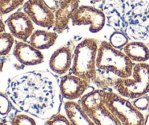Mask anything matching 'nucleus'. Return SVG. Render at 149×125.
I'll use <instances>...</instances> for the list:
<instances>
[{
	"label": "nucleus",
	"instance_id": "nucleus-21",
	"mask_svg": "<svg viewBox=\"0 0 149 125\" xmlns=\"http://www.w3.org/2000/svg\"><path fill=\"white\" fill-rule=\"evenodd\" d=\"M25 2L26 0H0V16L14 11Z\"/></svg>",
	"mask_w": 149,
	"mask_h": 125
},
{
	"label": "nucleus",
	"instance_id": "nucleus-9",
	"mask_svg": "<svg viewBox=\"0 0 149 125\" xmlns=\"http://www.w3.org/2000/svg\"><path fill=\"white\" fill-rule=\"evenodd\" d=\"M23 11L34 24L45 29H53L55 15L42 0H28L23 5Z\"/></svg>",
	"mask_w": 149,
	"mask_h": 125
},
{
	"label": "nucleus",
	"instance_id": "nucleus-12",
	"mask_svg": "<svg viewBox=\"0 0 149 125\" xmlns=\"http://www.w3.org/2000/svg\"><path fill=\"white\" fill-rule=\"evenodd\" d=\"M74 48L75 44L71 40L52 54L49 59V65L54 73L64 76L70 71L73 62Z\"/></svg>",
	"mask_w": 149,
	"mask_h": 125
},
{
	"label": "nucleus",
	"instance_id": "nucleus-20",
	"mask_svg": "<svg viewBox=\"0 0 149 125\" xmlns=\"http://www.w3.org/2000/svg\"><path fill=\"white\" fill-rule=\"evenodd\" d=\"M130 42V39L125 33L119 31L114 30V32L110 35L109 42L111 46L117 50H123L125 45Z\"/></svg>",
	"mask_w": 149,
	"mask_h": 125
},
{
	"label": "nucleus",
	"instance_id": "nucleus-18",
	"mask_svg": "<svg viewBox=\"0 0 149 125\" xmlns=\"http://www.w3.org/2000/svg\"><path fill=\"white\" fill-rule=\"evenodd\" d=\"M87 114L95 125H122L119 120L105 105Z\"/></svg>",
	"mask_w": 149,
	"mask_h": 125
},
{
	"label": "nucleus",
	"instance_id": "nucleus-24",
	"mask_svg": "<svg viewBox=\"0 0 149 125\" xmlns=\"http://www.w3.org/2000/svg\"><path fill=\"white\" fill-rule=\"evenodd\" d=\"M132 103L140 111H145L148 110L149 105V95H145L143 96L132 100Z\"/></svg>",
	"mask_w": 149,
	"mask_h": 125
},
{
	"label": "nucleus",
	"instance_id": "nucleus-7",
	"mask_svg": "<svg viewBox=\"0 0 149 125\" xmlns=\"http://www.w3.org/2000/svg\"><path fill=\"white\" fill-rule=\"evenodd\" d=\"M55 15L54 32L63 33L68 28L70 20L79 7V0H42Z\"/></svg>",
	"mask_w": 149,
	"mask_h": 125
},
{
	"label": "nucleus",
	"instance_id": "nucleus-28",
	"mask_svg": "<svg viewBox=\"0 0 149 125\" xmlns=\"http://www.w3.org/2000/svg\"><path fill=\"white\" fill-rule=\"evenodd\" d=\"M143 125H149V114H146L145 117V121H144Z\"/></svg>",
	"mask_w": 149,
	"mask_h": 125
},
{
	"label": "nucleus",
	"instance_id": "nucleus-13",
	"mask_svg": "<svg viewBox=\"0 0 149 125\" xmlns=\"http://www.w3.org/2000/svg\"><path fill=\"white\" fill-rule=\"evenodd\" d=\"M13 56L18 62L25 66H34L42 64L45 60L40 50L33 48L26 41L16 40L13 46Z\"/></svg>",
	"mask_w": 149,
	"mask_h": 125
},
{
	"label": "nucleus",
	"instance_id": "nucleus-4",
	"mask_svg": "<svg viewBox=\"0 0 149 125\" xmlns=\"http://www.w3.org/2000/svg\"><path fill=\"white\" fill-rule=\"evenodd\" d=\"M99 41L94 38H86L77 44L74 51L71 74L89 81L92 83L95 75L96 59Z\"/></svg>",
	"mask_w": 149,
	"mask_h": 125
},
{
	"label": "nucleus",
	"instance_id": "nucleus-32",
	"mask_svg": "<svg viewBox=\"0 0 149 125\" xmlns=\"http://www.w3.org/2000/svg\"><path fill=\"white\" fill-rule=\"evenodd\" d=\"M148 48H149V44H148Z\"/></svg>",
	"mask_w": 149,
	"mask_h": 125
},
{
	"label": "nucleus",
	"instance_id": "nucleus-31",
	"mask_svg": "<svg viewBox=\"0 0 149 125\" xmlns=\"http://www.w3.org/2000/svg\"><path fill=\"white\" fill-rule=\"evenodd\" d=\"M148 113H149V105H148Z\"/></svg>",
	"mask_w": 149,
	"mask_h": 125
},
{
	"label": "nucleus",
	"instance_id": "nucleus-19",
	"mask_svg": "<svg viewBox=\"0 0 149 125\" xmlns=\"http://www.w3.org/2000/svg\"><path fill=\"white\" fill-rule=\"evenodd\" d=\"M15 37L10 32L0 33V56L8 55L14 46Z\"/></svg>",
	"mask_w": 149,
	"mask_h": 125
},
{
	"label": "nucleus",
	"instance_id": "nucleus-26",
	"mask_svg": "<svg viewBox=\"0 0 149 125\" xmlns=\"http://www.w3.org/2000/svg\"><path fill=\"white\" fill-rule=\"evenodd\" d=\"M5 32V23L0 18V33Z\"/></svg>",
	"mask_w": 149,
	"mask_h": 125
},
{
	"label": "nucleus",
	"instance_id": "nucleus-15",
	"mask_svg": "<svg viewBox=\"0 0 149 125\" xmlns=\"http://www.w3.org/2000/svg\"><path fill=\"white\" fill-rule=\"evenodd\" d=\"M58 37V34L54 31L36 29L33 31L29 39V42L38 50L49 49L54 45Z\"/></svg>",
	"mask_w": 149,
	"mask_h": 125
},
{
	"label": "nucleus",
	"instance_id": "nucleus-16",
	"mask_svg": "<svg viewBox=\"0 0 149 125\" xmlns=\"http://www.w3.org/2000/svg\"><path fill=\"white\" fill-rule=\"evenodd\" d=\"M122 51L134 63H143L149 60L148 45L142 41L131 40Z\"/></svg>",
	"mask_w": 149,
	"mask_h": 125
},
{
	"label": "nucleus",
	"instance_id": "nucleus-14",
	"mask_svg": "<svg viewBox=\"0 0 149 125\" xmlns=\"http://www.w3.org/2000/svg\"><path fill=\"white\" fill-rule=\"evenodd\" d=\"M63 109L71 125H95L79 102L66 100L63 103Z\"/></svg>",
	"mask_w": 149,
	"mask_h": 125
},
{
	"label": "nucleus",
	"instance_id": "nucleus-10",
	"mask_svg": "<svg viewBox=\"0 0 149 125\" xmlns=\"http://www.w3.org/2000/svg\"><path fill=\"white\" fill-rule=\"evenodd\" d=\"M91 82L71 73L64 75L59 82L61 95L66 100L75 101L84 95Z\"/></svg>",
	"mask_w": 149,
	"mask_h": 125
},
{
	"label": "nucleus",
	"instance_id": "nucleus-11",
	"mask_svg": "<svg viewBox=\"0 0 149 125\" xmlns=\"http://www.w3.org/2000/svg\"><path fill=\"white\" fill-rule=\"evenodd\" d=\"M5 23L10 33L18 40L26 42L34 31V23L23 11L13 13L7 18Z\"/></svg>",
	"mask_w": 149,
	"mask_h": 125
},
{
	"label": "nucleus",
	"instance_id": "nucleus-6",
	"mask_svg": "<svg viewBox=\"0 0 149 125\" xmlns=\"http://www.w3.org/2000/svg\"><path fill=\"white\" fill-rule=\"evenodd\" d=\"M105 105L119 120L122 125H143L145 117L130 99L111 91H106Z\"/></svg>",
	"mask_w": 149,
	"mask_h": 125
},
{
	"label": "nucleus",
	"instance_id": "nucleus-2",
	"mask_svg": "<svg viewBox=\"0 0 149 125\" xmlns=\"http://www.w3.org/2000/svg\"><path fill=\"white\" fill-rule=\"evenodd\" d=\"M100 9L111 28L125 33L130 40L149 42L148 0H103Z\"/></svg>",
	"mask_w": 149,
	"mask_h": 125
},
{
	"label": "nucleus",
	"instance_id": "nucleus-17",
	"mask_svg": "<svg viewBox=\"0 0 149 125\" xmlns=\"http://www.w3.org/2000/svg\"><path fill=\"white\" fill-rule=\"evenodd\" d=\"M106 90L101 89H95L83 95L79 103L86 113L95 111L101 105H105Z\"/></svg>",
	"mask_w": 149,
	"mask_h": 125
},
{
	"label": "nucleus",
	"instance_id": "nucleus-27",
	"mask_svg": "<svg viewBox=\"0 0 149 125\" xmlns=\"http://www.w3.org/2000/svg\"><path fill=\"white\" fill-rule=\"evenodd\" d=\"M3 57L4 56H0V73L3 70V67H4V59Z\"/></svg>",
	"mask_w": 149,
	"mask_h": 125
},
{
	"label": "nucleus",
	"instance_id": "nucleus-29",
	"mask_svg": "<svg viewBox=\"0 0 149 125\" xmlns=\"http://www.w3.org/2000/svg\"><path fill=\"white\" fill-rule=\"evenodd\" d=\"M92 3L93 4H95V3H99V2H102L103 0H90Z\"/></svg>",
	"mask_w": 149,
	"mask_h": 125
},
{
	"label": "nucleus",
	"instance_id": "nucleus-25",
	"mask_svg": "<svg viewBox=\"0 0 149 125\" xmlns=\"http://www.w3.org/2000/svg\"><path fill=\"white\" fill-rule=\"evenodd\" d=\"M45 125H71L65 115L58 114L52 118L46 120Z\"/></svg>",
	"mask_w": 149,
	"mask_h": 125
},
{
	"label": "nucleus",
	"instance_id": "nucleus-5",
	"mask_svg": "<svg viewBox=\"0 0 149 125\" xmlns=\"http://www.w3.org/2000/svg\"><path fill=\"white\" fill-rule=\"evenodd\" d=\"M131 77L118 79L113 89L130 100L147 95L149 92V64L146 62L134 64Z\"/></svg>",
	"mask_w": 149,
	"mask_h": 125
},
{
	"label": "nucleus",
	"instance_id": "nucleus-22",
	"mask_svg": "<svg viewBox=\"0 0 149 125\" xmlns=\"http://www.w3.org/2000/svg\"><path fill=\"white\" fill-rule=\"evenodd\" d=\"M11 125H36V121L29 115L17 114L10 121Z\"/></svg>",
	"mask_w": 149,
	"mask_h": 125
},
{
	"label": "nucleus",
	"instance_id": "nucleus-30",
	"mask_svg": "<svg viewBox=\"0 0 149 125\" xmlns=\"http://www.w3.org/2000/svg\"><path fill=\"white\" fill-rule=\"evenodd\" d=\"M0 125H8L7 123L4 122V121H0Z\"/></svg>",
	"mask_w": 149,
	"mask_h": 125
},
{
	"label": "nucleus",
	"instance_id": "nucleus-1",
	"mask_svg": "<svg viewBox=\"0 0 149 125\" xmlns=\"http://www.w3.org/2000/svg\"><path fill=\"white\" fill-rule=\"evenodd\" d=\"M6 94L13 106L38 119L47 120L59 114L62 104L59 83L49 72H26L15 76Z\"/></svg>",
	"mask_w": 149,
	"mask_h": 125
},
{
	"label": "nucleus",
	"instance_id": "nucleus-3",
	"mask_svg": "<svg viewBox=\"0 0 149 125\" xmlns=\"http://www.w3.org/2000/svg\"><path fill=\"white\" fill-rule=\"evenodd\" d=\"M134 64L123 51L114 48L107 41H102L99 44L95 75L92 83L98 89L110 91L118 79L132 76Z\"/></svg>",
	"mask_w": 149,
	"mask_h": 125
},
{
	"label": "nucleus",
	"instance_id": "nucleus-8",
	"mask_svg": "<svg viewBox=\"0 0 149 125\" xmlns=\"http://www.w3.org/2000/svg\"><path fill=\"white\" fill-rule=\"evenodd\" d=\"M74 26H90L92 33H97L103 29L106 23L105 13L100 8L93 6L81 5L77 8L71 20Z\"/></svg>",
	"mask_w": 149,
	"mask_h": 125
},
{
	"label": "nucleus",
	"instance_id": "nucleus-23",
	"mask_svg": "<svg viewBox=\"0 0 149 125\" xmlns=\"http://www.w3.org/2000/svg\"><path fill=\"white\" fill-rule=\"evenodd\" d=\"M13 106V103L7 94L0 92V115L3 117L8 115L12 111Z\"/></svg>",
	"mask_w": 149,
	"mask_h": 125
}]
</instances>
